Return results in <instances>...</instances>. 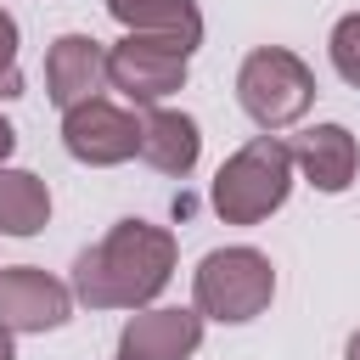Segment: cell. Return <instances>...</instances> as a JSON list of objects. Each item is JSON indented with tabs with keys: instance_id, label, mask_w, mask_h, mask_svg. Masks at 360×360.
<instances>
[{
	"instance_id": "1",
	"label": "cell",
	"mask_w": 360,
	"mask_h": 360,
	"mask_svg": "<svg viewBox=\"0 0 360 360\" xmlns=\"http://www.w3.org/2000/svg\"><path fill=\"white\" fill-rule=\"evenodd\" d=\"M174 276V236L152 219H118L73 259V298L84 309H146Z\"/></svg>"
},
{
	"instance_id": "8",
	"label": "cell",
	"mask_w": 360,
	"mask_h": 360,
	"mask_svg": "<svg viewBox=\"0 0 360 360\" xmlns=\"http://www.w3.org/2000/svg\"><path fill=\"white\" fill-rule=\"evenodd\" d=\"M202 349L197 309H135L118 332V360H191Z\"/></svg>"
},
{
	"instance_id": "10",
	"label": "cell",
	"mask_w": 360,
	"mask_h": 360,
	"mask_svg": "<svg viewBox=\"0 0 360 360\" xmlns=\"http://www.w3.org/2000/svg\"><path fill=\"white\" fill-rule=\"evenodd\" d=\"M292 163L315 191L338 197V191H349V180L360 169V146H354V135L343 124H315V129H304L292 141Z\"/></svg>"
},
{
	"instance_id": "3",
	"label": "cell",
	"mask_w": 360,
	"mask_h": 360,
	"mask_svg": "<svg viewBox=\"0 0 360 360\" xmlns=\"http://www.w3.org/2000/svg\"><path fill=\"white\" fill-rule=\"evenodd\" d=\"M191 298H197L202 321L242 326V321H253V315L270 309V298H276V264L259 248H214V253H202V264L191 276Z\"/></svg>"
},
{
	"instance_id": "4",
	"label": "cell",
	"mask_w": 360,
	"mask_h": 360,
	"mask_svg": "<svg viewBox=\"0 0 360 360\" xmlns=\"http://www.w3.org/2000/svg\"><path fill=\"white\" fill-rule=\"evenodd\" d=\"M236 101L242 112L270 135V129H287L309 112L315 101V73L304 56H292L287 45H259L242 56L236 68Z\"/></svg>"
},
{
	"instance_id": "16",
	"label": "cell",
	"mask_w": 360,
	"mask_h": 360,
	"mask_svg": "<svg viewBox=\"0 0 360 360\" xmlns=\"http://www.w3.org/2000/svg\"><path fill=\"white\" fill-rule=\"evenodd\" d=\"M11 146H17V129L0 118V169H6V158H11Z\"/></svg>"
},
{
	"instance_id": "2",
	"label": "cell",
	"mask_w": 360,
	"mask_h": 360,
	"mask_svg": "<svg viewBox=\"0 0 360 360\" xmlns=\"http://www.w3.org/2000/svg\"><path fill=\"white\" fill-rule=\"evenodd\" d=\"M292 169H298V163H292V146H287V141L253 135L248 146H236V152L219 163L208 202H214V214H219L225 225H259V219H270V214L287 202Z\"/></svg>"
},
{
	"instance_id": "13",
	"label": "cell",
	"mask_w": 360,
	"mask_h": 360,
	"mask_svg": "<svg viewBox=\"0 0 360 360\" xmlns=\"http://www.w3.org/2000/svg\"><path fill=\"white\" fill-rule=\"evenodd\" d=\"M51 219V191L28 169H0V236H34Z\"/></svg>"
},
{
	"instance_id": "15",
	"label": "cell",
	"mask_w": 360,
	"mask_h": 360,
	"mask_svg": "<svg viewBox=\"0 0 360 360\" xmlns=\"http://www.w3.org/2000/svg\"><path fill=\"white\" fill-rule=\"evenodd\" d=\"M22 96V68H17V17L0 11V101Z\"/></svg>"
},
{
	"instance_id": "5",
	"label": "cell",
	"mask_w": 360,
	"mask_h": 360,
	"mask_svg": "<svg viewBox=\"0 0 360 360\" xmlns=\"http://www.w3.org/2000/svg\"><path fill=\"white\" fill-rule=\"evenodd\" d=\"M191 56L174 39H152V34H124L107 51V84L124 90L135 107H158L163 96H174L186 84Z\"/></svg>"
},
{
	"instance_id": "9",
	"label": "cell",
	"mask_w": 360,
	"mask_h": 360,
	"mask_svg": "<svg viewBox=\"0 0 360 360\" xmlns=\"http://www.w3.org/2000/svg\"><path fill=\"white\" fill-rule=\"evenodd\" d=\"M101 84H107V51H101V39H90V34L51 39V51H45V90H51V101L62 112L96 101Z\"/></svg>"
},
{
	"instance_id": "6",
	"label": "cell",
	"mask_w": 360,
	"mask_h": 360,
	"mask_svg": "<svg viewBox=\"0 0 360 360\" xmlns=\"http://www.w3.org/2000/svg\"><path fill=\"white\" fill-rule=\"evenodd\" d=\"M62 146H68V158H79L90 169L129 163V158H141V118L96 96L84 107L62 112Z\"/></svg>"
},
{
	"instance_id": "7",
	"label": "cell",
	"mask_w": 360,
	"mask_h": 360,
	"mask_svg": "<svg viewBox=\"0 0 360 360\" xmlns=\"http://www.w3.org/2000/svg\"><path fill=\"white\" fill-rule=\"evenodd\" d=\"M73 315V287L34 270V264H6L0 270V326L11 332H56Z\"/></svg>"
},
{
	"instance_id": "14",
	"label": "cell",
	"mask_w": 360,
	"mask_h": 360,
	"mask_svg": "<svg viewBox=\"0 0 360 360\" xmlns=\"http://www.w3.org/2000/svg\"><path fill=\"white\" fill-rule=\"evenodd\" d=\"M326 51H332V68H338V79L360 90V11H349V17H338V22H332V39H326Z\"/></svg>"
},
{
	"instance_id": "12",
	"label": "cell",
	"mask_w": 360,
	"mask_h": 360,
	"mask_svg": "<svg viewBox=\"0 0 360 360\" xmlns=\"http://www.w3.org/2000/svg\"><path fill=\"white\" fill-rule=\"evenodd\" d=\"M107 11L124 22V34L174 39L186 56L202 45V11L191 0H107Z\"/></svg>"
},
{
	"instance_id": "17",
	"label": "cell",
	"mask_w": 360,
	"mask_h": 360,
	"mask_svg": "<svg viewBox=\"0 0 360 360\" xmlns=\"http://www.w3.org/2000/svg\"><path fill=\"white\" fill-rule=\"evenodd\" d=\"M11 338H17V332H11V326H0V360H17V349H11Z\"/></svg>"
},
{
	"instance_id": "18",
	"label": "cell",
	"mask_w": 360,
	"mask_h": 360,
	"mask_svg": "<svg viewBox=\"0 0 360 360\" xmlns=\"http://www.w3.org/2000/svg\"><path fill=\"white\" fill-rule=\"evenodd\" d=\"M343 360H360V332H349V343H343Z\"/></svg>"
},
{
	"instance_id": "11",
	"label": "cell",
	"mask_w": 360,
	"mask_h": 360,
	"mask_svg": "<svg viewBox=\"0 0 360 360\" xmlns=\"http://www.w3.org/2000/svg\"><path fill=\"white\" fill-rule=\"evenodd\" d=\"M141 158L158 169V174H191L197 158H202V129L191 112H174V107H146L141 118Z\"/></svg>"
}]
</instances>
